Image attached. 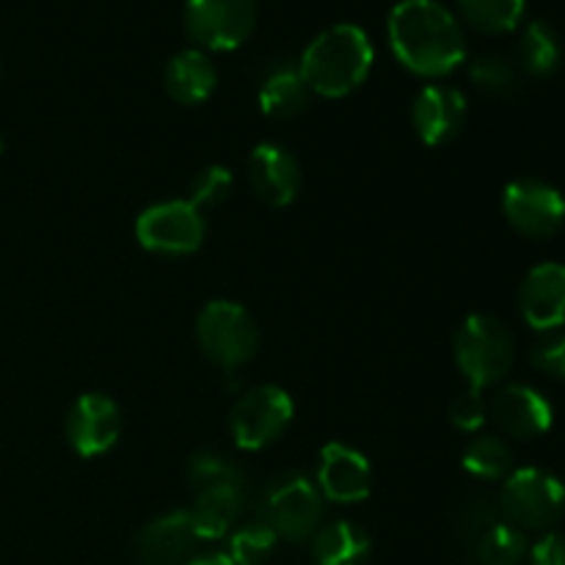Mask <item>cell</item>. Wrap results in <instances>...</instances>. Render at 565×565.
Masks as SVG:
<instances>
[{
    "label": "cell",
    "instance_id": "26",
    "mask_svg": "<svg viewBox=\"0 0 565 565\" xmlns=\"http://www.w3.org/2000/svg\"><path fill=\"white\" fill-rule=\"evenodd\" d=\"M279 535L265 522L243 524L230 539V557L235 565H263L274 555Z\"/></svg>",
    "mask_w": 565,
    "mask_h": 565
},
{
    "label": "cell",
    "instance_id": "8",
    "mask_svg": "<svg viewBox=\"0 0 565 565\" xmlns=\"http://www.w3.org/2000/svg\"><path fill=\"white\" fill-rule=\"evenodd\" d=\"M136 237L147 252L182 257L202 246L204 218L202 210L191 202H163L143 210L136 221Z\"/></svg>",
    "mask_w": 565,
    "mask_h": 565
},
{
    "label": "cell",
    "instance_id": "32",
    "mask_svg": "<svg viewBox=\"0 0 565 565\" xmlns=\"http://www.w3.org/2000/svg\"><path fill=\"white\" fill-rule=\"evenodd\" d=\"M450 423L461 430H478L486 423V403L478 390H467L452 401Z\"/></svg>",
    "mask_w": 565,
    "mask_h": 565
},
{
    "label": "cell",
    "instance_id": "21",
    "mask_svg": "<svg viewBox=\"0 0 565 565\" xmlns=\"http://www.w3.org/2000/svg\"><path fill=\"white\" fill-rule=\"evenodd\" d=\"M309 86L298 66H279L259 88V108L270 119H292L309 108Z\"/></svg>",
    "mask_w": 565,
    "mask_h": 565
},
{
    "label": "cell",
    "instance_id": "1",
    "mask_svg": "<svg viewBox=\"0 0 565 565\" xmlns=\"http://www.w3.org/2000/svg\"><path fill=\"white\" fill-rule=\"evenodd\" d=\"M390 44L414 75H450L467 58L461 25L436 0H401L390 14Z\"/></svg>",
    "mask_w": 565,
    "mask_h": 565
},
{
    "label": "cell",
    "instance_id": "9",
    "mask_svg": "<svg viewBox=\"0 0 565 565\" xmlns=\"http://www.w3.org/2000/svg\"><path fill=\"white\" fill-rule=\"evenodd\" d=\"M263 513V522L279 539L303 541L318 533L320 519H323V494L303 475H290L270 486Z\"/></svg>",
    "mask_w": 565,
    "mask_h": 565
},
{
    "label": "cell",
    "instance_id": "5",
    "mask_svg": "<svg viewBox=\"0 0 565 565\" xmlns=\"http://www.w3.org/2000/svg\"><path fill=\"white\" fill-rule=\"evenodd\" d=\"M199 348L218 367L235 370L252 362L259 348V329L235 301H210L196 320Z\"/></svg>",
    "mask_w": 565,
    "mask_h": 565
},
{
    "label": "cell",
    "instance_id": "30",
    "mask_svg": "<svg viewBox=\"0 0 565 565\" xmlns=\"http://www.w3.org/2000/svg\"><path fill=\"white\" fill-rule=\"evenodd\" d=\"M232 191V174L224 166H207V169L199 171L191 182V199L188 202L193 207H218V204L226 202Z\"/></svg>",
    "mask_w": 565,
    "mask_h": 565
},
{
    "label": "cell",
    "instance_id": "3",
    "mask_svg": "<svg viewBox=\"0 0 565 565\" xmlns=\"http://www.w3.org/2000/svg\"><path fill=\"white\" fill-rule=\"evenodd\" d=\"M516 342L505 323L491 315H469L456 331V364L469 381V390L494 386L511 373Z\"/></svg>",
    "mask_w": 565,
    "mask_h": 565
},
{
    "label": "cell",
    "instance_id": "20",
    "mask_svg": "<svg viewBox=\"0 0 565 565\" xmlns=\"http://www.w3.org/2000/svg\"><path fill=\"white\" fill-rule=\"evenodd\" d=\"M370 535L351 522H334L318 530L312 557L318 565H364L370 557Z\"/></svg>",
    "mask_w": 565,
    "mask_h": 565
},
{
    "label": "cell",
    "instance_id": "29",
    "mask_svg": "<svg viewBox=\"0 0 565 565\" xmlns=\"http://www.w3.org/2000/svg\"><path fill=\"white\" fill-rule=\"evenodd\" d=\"M188 480L196 491L215 489V486H241V472L230 458L218 452H196L188 463Z\"/></svg>",
    "mask_w": 565,
    "mask_h": 565
},
{
    "label": "cell",
    "instance_id": "19",
    "mask_svg": "<svg viewBox=\"0 0 565 565\" xmlns=\"http://www.w3.org/2000/svg\"><path fill=\"white\" fill-rule=\"evenodd\" d=\"M188 513H191L199 541L224 539L243 513L241 486H215V489L199 491L196 505Z\"/></svg>",
    "mask_w": 565,
    "mask_h": 565
},
{
    "label": "cell",
    "instance_id": "24",
    "mask_svg": "<svg viewBox=\"0 0 565 565\" xmlns=\"http://www.w3.org/2000/svg\"><path fill=\"white\" fill-rule=\"evenodd\" d=\"M461 17L483 33H508L522 22L524 0H458Z\"/></svg>",
    "mask_w": 565,
    "mask_h": 565
},
{
    "label": "cell",
    "instance_id": "14",
    "mask_svg": "<svg viewBox=\"0 0 565 565\" xmlns=\"http://www.w3.org/2000/svg\"><path fill=\"white\" fill-rule=\"evenodd\" d=\"M414 130L428 147H441L461 132L467 121V97L452 86H425L412 108Z\"/></svg>",
    "mask_w": 565,
    "mask_h": 565
},
{
    "label": "cell",
    "instance_id": "35",
    "mask_svg": "<svg viewBox=\"0 0 565 565\" xmlns=\"http://www.w3.org/2000/svg\"><path fill=\"white\" fill-rule=\"evenodd\" d=\"M467 565H483V563H478V561H475V557H472V563H467Z\"/></svg>",
    "mask_w": 565,
    "mask_h": 565
},
{
    "label": "cell",
    "instance_id": "11",
    "mask_svg": "<svg viewBox=\"0 0 565 565\" xmlns=\"http://www.w3.org/2000/svg\"><path fill=\"white\" fill-rule=\"evenodd\" d=\"M121 434V414L110 397L88 392L72 403L66 414V439L81 458L108 452Z\"/></svg>",
    "mask_w": 565,
    "mask_h": 565
},
{
    "label": "cell",
    "instance_id": "10",
    "mask_svg": "<svg viewBox=\"0 0 565 565\" xmlns=\"http://www.w3.org/2000/svg\"><path fill=\"white\" fill-rule=\"evenodd\" d=\"M502 210L511 221L513 230L527 237H552L563 230L565 224V196L555 185L544 180H524L511 182L502 193Z\"/></svg>",
    "mask_w": 565,
    "mask_h": 565
},
{
    "label": "cell",
    "instance_id": "18",
    "mask_svg": "<svg viewBox=\"0 0 565 565\" xmlns=\"http://www.w3.org/2000/svg\"><path fill=\"white\" fill-rule=\"evenodd\" d=\"M166 92L180 105H199L218 86V72L204 50H182L166 64Z\"/></svg>",
    "mask_w": 565,
    "mask_h": 565
},
{
    "label": "cell",
    "instance_id": "4",
    "mask_svg": "<svg viewBox=\"0 0 565 565\" xmlns=\"http://www.w3.org/2000/svg\"><path fill=\"white\" fill-rule=\"evenodd\" d=\"M500 511L508 524L522 533H544L561 522L565 511V486L544 469H516L505 478L500 494Z\"/></svg>",
    "mask_w": 565,
    "mask_h": 565
},
{
    "label": "cell",
    "instance_id": "17",
    "mask_svg": "<svg viewBox=\"0 0 565 565\" xmlns=\"http://www.w3.org/2000/svg\"><path fill=\"white\" fill-rule=\"evenodd\" d=\"M196 541L191 513H166L138 533L136 557L141 565H180Z\"/></svg>",
    "mask_w": 565,
    "mask_h": 565
},
{
    "label": "cell",
    "instance_id": "13",
    "mask_svg": "<svg viewBox=\"0 0 565 565\" xmlns=\"http://www.w3.org/2000/svg\"><path fill=\"white\" fill-rule=\"evenodd\" d=\"M519 309L522 318L535 331L563 329L565 323V265L544 263L527 274L519 290Z\"/></svg>",
    "mask_w": 565,
    "mask_h": 565
},
{
    "label": "cell",
    "instance_id": "25",
    "mask_svg": "<svg viewBox=\"0 0 565 565\" xmlns=\"http://www.w3.org/2000/svg\"><path fill=\"white\" fill-rule=\"evenodd\" d=\"M463 469L480 480H505L513 469V452L497 436H478L463 450Z\"/></svg>",
    "mask_w": 565,
    "mask_h": 565
},
{
    "label": "cell",
    "instance_id": "27",
    "mask_svg": "<svg viewBox=\"0 0 565 565\" xmlns=\"http://www.w3.org/2000/svg\"><path fill=\"white\" fill-rule=\"evenodd\" d=\"M502 522L500 502L489 500V497H469L456 513V530L463 541L478 544L494 524Z\"/></svg>",
    "mask_w": 565,
    "mask_h": 565
},
{
    "label": "cell",
    "instance_id": "6",
    "mask_svg": "<svg viewBox=\"0 0 565 565\" xmlns=\"http://www.w3.org/2000/svg\"><path fill=\"white\" fill-rule=\"evenodd\" d=\"M257 0H185V31L202 50H235L257 28Z\"/></svg>",
    "mask_w": 565,
    "mask_h": 565
},
{
    "label": "cell",
    "instance_id": "28",
    "mask_svg": "<svg viewBox=\"0 0 565 565\" xmlns=\"http://www.w3.org/2000/svg\"><path fill=\"white\" fill-rule=\"evenodd\" d=\"M469 75H472V81L478 83L483 92L494 94V97H508V94L516 92L519 86L516 66H513L508 58H502V55H494V53L475 58Z\"/></svg>",
    "mask_w": 565,
    "mask_h": 565
},
{
    "label": "cell",
    "instance_id": "15",
    "mask_svg": "<svg viewBox=\"0 0 565 565\" xmlns=\"http://www.w3.org/2000/svg\"><path fill=\"white\" fill-rule=\"evenodd\" d=\"M248 180L263 202H268L270 207H285L298 196L301 166L296 154L279 143H259L248 158Z\"/></svg>",
    "mask_w": 565,
    "mask_h": 565
},
{
    "label": "cell",
    "instance_id": "22",
    "mask_svg": "<svg viewBox=\"0 0 565 565\" xmlns=\"http://www.w3.org/2000/svg\"><path fill=\"white\" fill-rule=\"evenodd\" d=\"M561 39L555 28L544 20H535L524 28L522 44H519V58L522 66L535 77H546L561 66Z\"/></svg>",
    "mask_w": 565,
    "mask_h": 565
},
{
    "label": "cell",
    "instance_id": "12",
    "mask_svg": "<svg viewBox=\"0 0 565 565\" xmlns=\"http://www.w3.org/2000/svg\"><path fill=\"white\" fill-rule=\"evenodd\" d=\"M318 489L331 502H362L373 489V469L359 450L345 445H326L320 452Z\"/></svg>",
    "mask_w": 565,
    "mask_h": 565
},
{
    "label": "cell",
    "instance_id": "31",
    "mask_svg": "<svg viewBox=\"0 0 565 565\" xmlns=\"http://www.w3.org/2000/svg\"><path fill=\"white\" fill-rule=\"evenodd\" d=\"M530 362L535 370H541L550 379L565 381V331H546L539 342H535Z\"/></svg>",
    "mask_w": 565,
    "mask_h": 565
},
{
    "label": "cell",
    "instance_id": "34",
    "mask_svg": "<svg viewBox=\"0 0 565 565\" xmlns=\"http://www.w3.org/2000/svg\"><path fill=\"white\" fill-rule=\"evenodd\" d=\"M185 565H235V563H232L230 555H221V552H215V555H202V557H196V561H191Z\"/></svg>",
    "mask_w": 565,
    "mask_h": 565
},
{
    "label": "cell",
    "instance_id": "36",
    "mask_svg": "<svg viewBox=\"0 0 565 565\" xmlns=\"http://www.w3.org/2000/svg\"><path fill=\"white\" fill-rule=\"evenodd\" d=\"M0 149H3V141H0Z\"/></svg>",
    "mask_w": 565,
    "mask_h": 565
},
{
    "label": "cell",
    "instance_id": "16",
    "mask_svg": "<svg viewBox=\"0 0 565 565\" xmlns=\"http://www.w3.org/2000/svg\"><path fill=\"white\" fill-rule=\"evenodd\" d=\"M491 417L513 439H535L552 428V406L541 392L524 384H508L491 397Z\"/></svg>",
    "mask_w": 565,
    "mask_h": 565
},
{
    "label": "cell",
    "instance_id": "2",
    "mask_svg": "<svg viewBox=\"0 0 565 565\" xmlns=\"http://www.w3.org/2000/svg\"><path fill=\"white\" fill-rule=\"evenodd\" d=\"M373 44L367 33L353 22L326 28L303 50L298 72L309 92L320 97H345L367 81L373 70Z\"/></svg>",
    "mask_w": 565,
    "mask_h": 565
},
{
    "label": "cell",
    "instance_id": "7",
    "mask_svg": "<svg viewBox=\"0 0 565 565\" xmlns=\"http://www.w3.org/2000/svg\"><path fill=\"white\" fill-rule=\"evenodd\" d=\"M292 401L279 386H254L235 403L230 417L232 439L243 450H263L274 445L292 423Z\"/></svg>",
    "mask_w": 565,
    "mask_h": 565
},
{
    "label": "cell",
    "instance_id": "33",
    "mask_svg": "<svg viewBox=\"0 0 565 565\" xmlns=\"http://www.w3.org/2000/svg\"><path fill=\"white\" fill-rule=\"evenodd\" d=\"M530 565H565V535L546 533L530 550Z\"/></svg>",
    "mask_w": 565,
    "mask_h": 565
},
{
    "label": "cell",
    "instance_id": "23",
    "mask_svg": "<svg viewBox=\"0 0 565 565\" xmlns=\"http://www.w3.org/2000/svg\"><path fill=\"white\" fill-rule=\"evenodd\" d=\"M527 555V535L508 522L494 524V527L475 544V561L483 565H522Z\"/></svg>",
    "mask_w": 565,
    "mask_h": 565
}]
</instances>
